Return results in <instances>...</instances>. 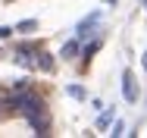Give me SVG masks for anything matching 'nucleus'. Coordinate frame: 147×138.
Instances as JSON below:
<instances>
[{"label":"nucleus","instance_id":"423d86ee","mask_svg":"<svg viewBox=\"0 0 147 138\" xmlns=\"http://www.w3.org/2000/svg\"><path fill=\"white\" fill-rule=\"evenodd\" d=\"M38 66H41L44 72H50V69H53V60H50L47 54H38Z\"/></svg>","mask_w":147,"mask_h":138},{"label":"nucleus","instance_id":"f03ea898","mask_svg":"<svg viewBox=\"0 0 147 138\" xmlns=\"http://www.w3.org/2000/svg\"><path fill=\"white\" fill-rule=\"evenodd\" d=\"M97 22H100V10H94L91 16H85V19L78 22V28H75L78 41H82V38H88V35H94V28H97Z\"/></svg>","mask_w":147,"mask_h":138},{"label":"nucleus","instance_id":"6e6552de","mask_svg":"<svg viewBox=\"0 0 147 138\" xmlns=\"http://www.w3.org/2000/svg\"><path fill=\"white\" fill-rule=\"evenodd\" d=\"M122 132H125V126H122V122L116 119V122H113V132H110V135H122Z\"/></svg>","mask_w":147,"mask_h":138},{"label":"nucleus","instance_id":"9d476101","mask_svg":"<svg viewBox=\"0 0 147 138\" xmlns=\"http://www.w3.org/2000/svg\"><path fill=\"white\" fill-rule=\"evenodd\" d=\"M141 63H144V72H147V50H144V56H141Z\"/></svg>","mask_w":147,"mask_h":138},{"label":"nucleus","instance_id":"7ed1b4c3","mask_svg":"<svg viewBox=\"0 0 147 138\" xmlns=\"http://www.w3.org/2000/svg\"><path fill=\"white\" fill-rule=\"evenodd\" d=\"M59 56H63V60H75V56H78V41H66L63 50H59Z\"/></svg>","mask_w":147,"mask_h":138},{"label":"nucleus","instance_id":"20e7f679","mask_svg":"<svg viewBox=\"0 0 147 138\" xmlns=\"http://www.w3.org/2000/svg\"><path fill=\"white\" fill-rule=\"evenodd\" d=\"M34 28H38V22H34V19H25V22H19L13 31H22V35H28V31H34Z\"/></svg>","mask_w":147,"mask_h":138},{"label":"nucleus","instance_id":"0eeeda50","mask_svg":"<svg viewBox=\"0 0 147 138\" xmlns=\"http://www.w3.org/2000/svg\"><path fill=\"white\" fill-rule=\"evenodd\" d=\"M110 122H113V113H110V110H107L103 116H100V119H97V126H100V129H107Z\"/></svg>","mask_w":147,"mask_h":138},{"label":"nucleus","instance_id":"9b49d317","mask_svg":"<svg viewBox=\"0 0 147 138\" xmlns=\"http://www.w3.org/2000/svg\"><path fill=\"white\" fill-rule=\"evenodd\" d=\"M141 6H144V10H147V0H141Z\"/></svg>","mask_w":147,"mask_h":138},{"label":"nucleus","instance_id":"1a4fd4ad","mask_svg":"<svg viewBox=\"0 0 147 138\" xmlns=\"http://www.w3.org/2000/svg\"><path fill=\"white\" fill-rule=\"evenodd\" d=\"M9 35H13V28H9V25H0V38H9Z\"/></svg>","mask_w":147,"mask_h":138},{"label":"nucleus","instance_id":"39448f33","mask_svg":"<svg viewBox=\"0 0 147 138\" xmlns=\"http://www.w3.org/2000/svg\"><path fill=\"white\" fill-rule=\"evenodd\" d=\"M66 94H69V97H75V101H85V97H88V94H85V88H78V85H69V88H66Z\"/></svg>","mask_w":147,"mask_h":138},{"label":"nucleus","instance_id":"f257e3e1","mask_svg":"<svg viewBox=\"0 0 147 138\" xmlns=\"http://www.w3.org/2000/svg\"><path fill=\"white\" fill-rule=\"evenodd\" d=\"M122 97H125L128 104L138 101V85H135V72H131V69L122 72Z\"/></svg>","mask_w":147,"mask_h":138}]
</instances>
